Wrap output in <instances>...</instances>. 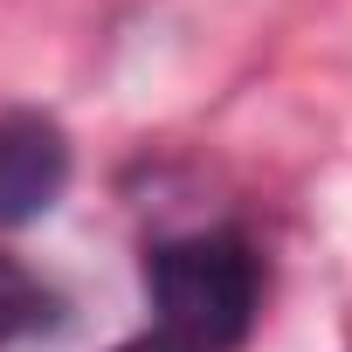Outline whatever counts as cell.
<instances>
[{"label":"cell","instance_id":"2","mask_svg":"<svg viewBox=\"0 0 352 352\" xmlns=\"http://www.w3.org/2000/svg\"><path fill=\"white\" fill-rule=\"evenodd\" d=\"M69 187V138L42 111H0V228L49 214Z\"/></svg>","mask_w":352,"mask_h":352},{"label":"cell","instance_id":"4","mask_svg":"<svg viewBox=\"0 0 352 352\" xmlns=\"http://www.w3.org/2000/svg\"><path fill=\"white\" fill-rule=\"evenodd\" d=\"M118 352H187L180 338H166V331H145V338H124Z\"/></svg>","mask_w":352,"mask_h":352},{"label":"cell","instance_id":"1","mask_svg":"<svg viewBox=\"0 0 352 352\" xmlns=\"http://www.w3.org/2000/svg\"><path fill=\"white\" fill-rule=\"evenodd\" d=\"M159 331L187 352H235L256 324V256L242 235H180L145 256Z\"/></svg>","mask_w":352,"mask_h":352},{"label":"cell","instance_id":"3","mask_svg":"<svg viewBox=\"0 0 352 352\" xmlns=\"http://www.w3.org/2000/svg\"><path fill=\"white\" fill-rule=\"evenodd\" d=\"M49 324V290L14 263V256H0V345H14L21 331Z\"/></svg>","mask_w":352,"mask_h":352}]
</instances>
